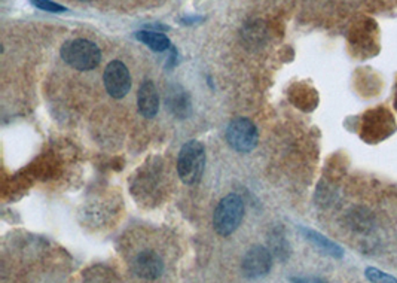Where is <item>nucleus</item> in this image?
Instances as JSON below:
<instances>
[{"label": "nucleus", "mask_w": 397, "mask_h": 283, "mask_svg": "<svg viewBox=\"0 0 397 283\" xmlns=\"http://www.w3.org/2000/svg\"><path fill=\"white\" fill-rule=\"evenodd\" d=\"M30 3L33 6H36L37 9H41V11H45V12L57 14V12L68 11V8H64V6L55 3V2H51V0H30Z\"/></svg>", "instance_id": "nucleus-14"}, {"label": "nucleus", "mask_w": 397, "mask_h": 283, "mask_svg": "<svg viewBox=\"0 0 397 283\" xmlns=\"http://www.w3.org/2000/svg\"><path fill=\"white\" fill-rule=\"evenodd\" d=\"M258 128L247 118H235L226 128V142L241 154H247L258 146Z\"/></svg>", "instance_id": "nucleus-4"}, {"label": "nucleus", "mask_w": 397, "mask_h": 283, "mask_svg": "<svg viewBox=\"0 0 397 283\" xmlns=\"http://www.w3.org/2000/svg\"><path fill=\"white\" fill-rule=\"evenodd\" d=\"M269 246H271L272 253L276 255L277 258H280L281 261L287 260L289 244H287V240L285 239V235H283L280 231H274V234L269 237Z\"/></svg>", "instance_id": "nucleus-12"}, {"label": "nucleus", "mask_w": 397, "mask_h": 283, "mask_svg": "<svg viewBox=\"0 0 397 283\" xmlns=\"http://www.w3.org/2000/svg\"><path fill=\"white\" fill-rule=\"evenodd\" d=\"M105 88L113 99H124L131 88V77L127 66L119 61H110L103 73Z\"/></svg>", "instance_id": "nucleus-5"}, {"label": "nucleus", "mask_w": 397, "mask_h": 283, "mask_svg": "<svg viewBox=\"0 0 397 283\" xmlns=\"http://www.w3.org/2000/svg\"><path fill=\"white\" fill-rule=\"evenodd\" d=\"M292 283H327V280L316 277V276H296V277H290Z\"/></svg>", "instance_id": "nucleus-15"}, {"label": "nucleus", "mask_w": 397, "mask_h": 283, "mask_svg": "<svg viewBox=\"0 0 397 283\" xmlns=\"http://www.w3.org/2000/svg\"><path fill=\"white\" fill-rule=\"evenodd\" d=\"M82 2H90V0H82Z\"/></svg>", "instance_id": "nucleus-16"}, {"label": "nucleus", "mask_w": 397, "mask_h": 283, "mask_svg": "<svg viewBox=\"0 0 397 283\" xmlns=\"http://www.w3.org/2000/svg\"><path fill=\"white\" fill-rule=\"evenodd\" d=\"M61 59L70 68L87 72L96 69L101 61L99 46L88 39L68 41L61 46Z\"/></svg>", "instance_id": "nucleus-2"}, {"label": "nucleus", "mask_w": 397, "mask_h": 283, "mask_svg": "<svg viewBox=\"0 0 397 283\" xmlns=\"http://www.w3.org/2000/svg\"><path fill=\"white\" fill-rule=\"evenodd\" d=\"M301 231L304 233L305 237H307L309 242H313L320 251L326 252L327 255H330V257H334V258H343V255H344L343 249L339 248L338 244L334 243L332 240H329L327 237H325V235H321L320 233H317V231H314V230L301 228Z\"/></svg>", "instance_id": "nucleus-10"}, {"label": "nucleus", "mask_w": 397, "mask_h": 283, "mask_svg": "<svg viewBox=\"0 0 397 283\" xmlns=\"http://www.w3.org/2000/svg\"><path fill=\"white\" fill-rule=\"evenodd\" d=\"M244 218V203L238 195L230 194L217 204L213 215V226L217 234L228 237L238 228Z\"/></svg>", "instance_id": "nucleus-3"}, {"label": "nucleus", "mask_w": 397, "mask_h": 283, "mask_svg": "<svg viewBox=\"0 0 397 283\" xmlns=\"http://www.w3.org/2000/svg\"><path fill=\"white\" fill-rule=\"evenodd\" d=\"M205 166V149L201 142L189 140L177 157V173L186 185L200 182Z\"/></svg>", "instance_id": "nucleus-1"}, {"label": "nucleus", "mask_w": 397, "mask_h": 283, "mask_svg": "<svg viewBox=\"0 0 397 283\" xmlns=\"http://www.w3.org/2000/svg\"><path fill=\"white\" fill-rule=\"evenodd\" d=\"M272 267V255L271 252L256 244L252 246L245 252L243 262H241V271L247 279H261L265 277L269 273Z\"/></svg>", "instance_id": "nucleus-6"}, {"label": "nucleus", "mask_w": 397, "mask_h": 283, "mask_svg": "<svg viewBox=\"0 0 397 283\" xmlns=\"http://www.w3.org/2000/svg\"><path fill=\"white\" fill-rule=\"evenodd\" d=\"M165 101L174 115L177 118H186L191 112V99H189L187 92L183 91L181 87H173L168 90V94L165 96Z\"/></svg>", "instance_id": "nucleus-9"}, {"label": "nucleus", "mask_w": 397, "mask_h": 283, "mask_svg": "<svg viewBox=\"0 0 397 283\" xmlns=\"http://www.w3.org/2000/svg\"><path fill=\"white\" fill-rule=\"evenodd\" d=\"M136 39L140 41L141 43L147 45L150 50L156 52H163L170 48V41L168 37L159 32H152V30H141L136 33Z\"/></svg>", "instance_id": "nucleus-11"}, {"label": "nucleus", "mask_w": 397, "mask_h": 283, "mask_svg": "<svg viewBox=\"0 0 397 283\" xmlns=\"http://www.w3.org/2000/svg\"><path fill=\"white\" fill-rule=\"evenodd\" d=\"M139 112L145 118H154L159 110V96L155 84L152 81H145L140 85L137 92Z\"/></svg>", "instance_id": "nucleus-8"}, {"label": "nucleus", "mask_w": 397, "mask_h": 283, "mask_svg": "<svg viewBox=\"0 0 397 283\" xmlns=\"http://www.w3.org/2000/svg\"><path fill=\"white\" fill-rule=\"evenodd\" d=\"M132 270H134L136 276H139L140 279L155 280L163 275L164 262L154 251H143L134 258Z\"/></svg>", "instance_id": "nucleus-7"}, {"label": "nucleus", "mask_w": 397, "mask_h": 283, "mask_svg": "<svg viewBox=\"0 0 397 283\" xmlns=\"http://www.w3.org/2000/svg\"><path fill=\"white\" fill-rule=\"evenodd\" d=\"M366 277L371 283H397L396 277L387 275V273L374 269V267H369L366 270Z\"/></svg>", "instance_id": "nucleus-13"}]
</instances>
